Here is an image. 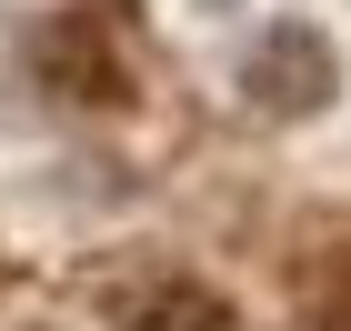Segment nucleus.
<instances>
[{
  "instance_id": "nucleus-1",
  "label": "nucleus",
  "mask_w": 351,
  "mask_h": 331,
  "mask_svg": "<svg viewBox=\"0 0 351 331\" xmlns=\"http://www.w3.org/2000/svg\"><path fill=\"white\" fill-rule=\"evenodd\" d=\"M241 90H251L261 110H322V101H331V40H322V30H301V21L261 30Z\"/></svg>"
},
{
  "instance_id": "nucleus-2",
  "label": "nucleus",
  "mask_w": 351,
  "mask_h": 331,
  "mask_svg": "<svg viewBox=\"0 0 351 331\" xmlns=\"http://www.w3.org/2000/svg\"><path fill=\"white\" fill-rule=\"evenodd\" d=\"M131 331H241V311L221 291H201V281H151L131 302Z\"/></svg>"
}]
</instances>
